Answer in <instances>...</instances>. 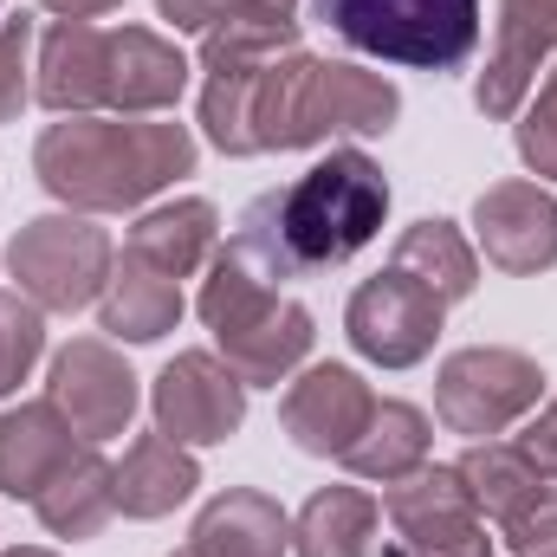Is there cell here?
Wrapping results in <instances>:
<instances>
[{
  "label": "cell",
  "mask_w": 557,
  "mask_h": 557,
  "mask_svg": "<svg viewBox=\"0 0 557 557\" xmlns=\"http://www.w3.org/2000/svg\"><path fill=\"white\" fill-rule=\"evenodd\" d=\"M389 267L409 273L416 285H428L441 305H460V298H473V285H480V253H473V240H467L454 221H441V214L403 227Z\"/></svg>",
  "instance_id": "cell-23"
},
{
  "label": "cell",
  "mask_w": 557,
  "mask_h": 557,
  "mask_svg": "<svg viewBox=\"0 0 557 557\" xmlns=\"http://www.w3.org/2000/svg\"><path fill=\"white\" fill-rule=\"evenodd\" d=\"M188 91V59L149 33V26H117L111 59H104V111L117 117H162Z\"/></svg>",
  "instance_id": "cell-15"
},
{
  "label": "cell",
  "mask_w": 557,
  "mask_h": 557,
  "mask_svg": "<svg viewBox=\"0 0 557 557\" xmlns=\"http://www.w3.org/2000/svg\"><path fill=\"white\" fill-rule=\"evenodd\" d=\"M557 59V0H499L493 52L473 85V104L486 117H519V104L539 85V65Z\"/></svg>",
  "instance_id": "cell-12"
},
{
  "label": "cell",
  "mask_w": 557,
  "mask_h": 557,
  "mask_svg": "<svg viewBox=\"0 0 557 557\" xmlns=\"http://www.w3.org/2000/svg\"><path fill=\"white\" fill-rule=\"evenodd\" d=\"M98 318L124 344H156L182 324V285L162 278L156 267H143L137 253H124L104 278V292H98Z\"/></svg>",
  "instance_id": "cell-21"
},
{
  "label": "cell",
  "mask_w": 557,
  "mask_h": 557,
  "mask_svg": "<svg viewBox=\"0 0 557 557\" xmlns=\"http://www.w3.org/2000/svg\"><path fill=\"white\" fill-rule=\"evenodd\" d=\"M52 20H98V13H117L124 0H39Z\"/></svg>",
  "instance_id": "cell-32"
},
{
  "label": "cell",
  "mask_w": 557,
  "mask_h": 557,
  "mask_svg": "<svg viewBox=\"0 0 557 557\" xmlns=\"http://www.w3.org/2000/svg\"><path fill=\"white\" fill-rule=\"evenodd\" d=\"M149 409H156V428L169 441H182V447H221L247 421V383H240V370L221 350H182L149 383Z\"/></svg>",
  "instance_id": "cell-7"
},
{
  "label": "cell",
  "mask_w": 557,
  "mask_h": 557,
  "mask_svg": "<svg viewBox=\"0 0 557 557\" xmlns=\"http://www.w3.org/2000/svg\"><path fill=\"white\" fill-rule=\"evenodd\" d=\"M253 7H273V13H292V0H253Z\"/></svg>",
  "instance_id": "cell-34"
},
{
  "label": "cell",
  "mask_w": 557,
  "mask_h": 557,
  "mask_svg": "<svg viewBox=\"0 0 557 557\" xmlns=\"http://www.w3.org/2000/svg\"><path fill=\"white\" fill-rule=\"evenodd\" d=\"M403 557H493L486 519L460 480V467H421L383 493Z\"/></svg>",
  "instance_id": "cell-8"
},
{
  "label": "cell",
  "mask_w": 557,
  "mask_h": 557,
  "mask_svg": "<svg viewBox=\"0 0 557 557\" xmlns=\"http://www.w3.org/2000/svg\"><path fill=\"white\" fill-rule=\"evenodd\" d=\"M539 396H545V370L525 350H506V344H467L434 376V409L467 441L506 434L512 421H525L539 409Z\"/></svg>",
  "instance_id": "cell-6"
},
{
  "label": "cell",
  "mask_w": 557,
  "mask_h": 557,
  "mask_svg": "<svg viewBox=\"0 0 557 557\" xmlns=\"http://www.w3.org/2000/svg\"><path fill=\"white\" fill-rule=\"evenodd\" d=\"M0 7H7V0H0Z\"/></svg>",
  "instance_id": "cell-36"
},
{
  "label": "cell",
  "mask_w": 557,
  "mask_h": 557,
  "mask_svg": "<svg viewBox=\"0 0 557 557\" xmlns=\"http://www.w3.org/2000/svg\"><path fill=\"white\" fill-rule=\"evenodd\" d=\"M499 539H506L519 557H557V486L552 480L499 525Z\"/></svg>",
  "instance_id": "cell-29"
},
{
  "label": "cell",
  "mask_w": 557,
  "mask_h": 557,
  "mask_svg": "<svg viewBox=\"0 0 557 557\" xmlns=\"http://www.w3.org/2000/svg\"><path fill=\"white\" fill-rule=\"evenodd\" d=\"M344 467L357 480H376V486H396V480L421 473L428 467V416L416 403H376L370 421H363V434L350 441Z\"/></svg>",
  "instance_id": "cell-24"
},
{
  "label": "cell",
  "mask_w": 557,
  "mask_h": 557,
  "mask_svg": "<svg viewBox=\"0 0 557 557\" xmlns=\"http://www.w3.org/2000/svg\"><path fill=\"white\" fill-rule=\"evenodd\" d=\"M318 20L344 46L409 72H460L480 46V0H318Z\"/></svg>",
  "instance_id": "cell-4"
},
{
  "label": "cell",
  "mask_w": 557,
  "mask_h": 557,
  "mask_svg": "<svg viewBox=\"0 0 557 557\" xmlns=\"http://www.w3.org/2000/svg\"><path fill=\"white\" fill-rule=\"evenodd\" d=\"M383 506L363 486H318L292 519V557H376Z\"/></svg>",
  "instance_id": "cell-22"
},
{
  "label": "cell",
  "mask_w": 557,
  "mask_h": 557,
  "mask_svg": "<svg viewBox=\"0 0 557 557\" xmlns=\"http://www.w3.org/2000/svg\"><path fill=\"white\" fill-rule=\"evenodd\" d=\"M460 480H467V493H473V506H480V519H493V525H506L545 480H539V467L519 454V447H506V441H473L467 454H460Z\"/></svg>",
  "instance_id": "cell-25"
},
{
  "label": "cell",
  "mask_w": 557,
  "mask_h": 557,
  "mask_svg": "<svg viewBox=\"0 0 557 557\" xmlns=\"http://www.w3.org/2000/svg\"><path fill=\"white\" fill-rule=\"evenodd\" d=\"M519 162L539 175V182H557V65L545 72V85H539V98L532 104H519Z\"/></svg>",
  "instance_id": "cell-28"
},
{
  "label": "cell",
  "mask_w": 557,
  "mask_h": 557,
  "mask_svg": "<svg viewBox=\"0 0 557 557\" xmlns=\"http://www.w3.org/2000/svg\"><path fill=\"white\" fill-rule=\"evenodd\" d=\"M480 253L512 278L552 273L557 267V195L545 182H493L473 201Z\"/></svg>",
  "instance_id": "cell-11"
},
{
  "label": "cell",
  "mask_w": 557,
  "mask_h": 557,
  "mask_svg": "<svg viewBox=\"0 0 557 557\" xmlns=\"http://www.w3.org/2000/svg\"><path fill=\"white\" fill-rule=\"evenodd\" d=\"M104 59H111V33H98L91 20H52L33 52V98L52 117L104 111Z\"/></svg>",
  "instance_id": "cell-14"
},
{
  "label": "cell",
  "mask_w": 557,
  "mask_h": 557,
  "mask_svg": "<svg viewBox=\"0 0 557 557\" xmlns=\"http://www.w3.org/2000/svg\"><path fill=\"white\" fill-rule=\"evenodd\" d=\"M46 357V311L26 292H0V396H13Z\"/></svg>",
  "instance_id": "cell-26"
},
{
  "label": "cell",
  "mask_w": 557,
  "mask_h": 557,
  "mask_svg": "<svg viewBox=\"0 0 557 557\" xmlns=\"http://www.w3.org/2000/svg\"><path fill=\"white\" fill-rule=\"evenodd\" d=\"M234 7H240V0H156V13H162L175 33H195V39H201L208 26H221Z\"/></svg>",
  "instance_id": "cell-31"
},
{
  "label": "cell",
  "mask_w": 557,
  "mask_h": 557,
  "mask_svg": "<svg viewBox=\"0 0 557 557\" xmlns=\"http://www.w3.org/2000/svg\"><path fill=\"white\" fill-rule=\"evenodd\" d=\"M201 486V467L182 441H169L162 428H149L131 441V454L117 460V512L124 519H162L175 512L188 493Z\"/></svg>",
  "instance_id": "cell-20"
},
{
  "label": "cell",
  "mask_w": 557,
  "mask_h": 557,
  "mask_svg": "<svg viewBox=\"0 0 557 557\" xmlns=\"http://www.w3.org/2000/svg\"><path fill=\"white\" fill-rule=\"evenodd\" d=\"M33 52H39L33 20L26 13L0 20V124H13L33 104Z\"/></svg>",
  "instance_id": "cell-27"
},
{
  "label": "cell",
  "mask_w": 557,
  "mask_h": 557,
  "mask_svg": "<svg viewBox=\"0 0 557 557\" xmlns=\"http://www.w3.org/2000/svg\"><path fill=\"white\" fill-rule=\"evenodd\" d=\"M201 324L214 331V350L240 370L247 389H278L305 357H311V311L298 298H285L273 278H260L234 247H221L208 260L201 298H195Z\"/></svg>",
  "instance_id": "cell-3"
},
{
  "label": "cell",
  "mask_w": 557,
  "mask_h": 557,
  "mask_svg": "<svg viewBox=\"0 0 557 557\" xmlns=\"http://www.w3.org/2000/svg\"><path fill=\"white\" fill-rule=\"evenodd\" d=\"M33 512H39V525H46L52 539H72V545L98 539V532L117 519V467L85 441V447L39 486Z\"/></svg>",
  "instance_id": "cell-19"
},
{
  "label": "cell",
  "mask_w": 557,
  "mask_h": 557,
  "mask_svg": "<svg viewBox=\"0 0 557 557\" xmlns=\"http://www.w3.org/2000/svg\"><path fill=\"white\" fill-rule=\"evenodd\" d=\"M0 557H59V552H46V545H13V552H0Z\"/></svg>",
  "instance_id": "cell-33"
},
{
  "label": "cell",
  "mask_w": 557,
  "mask_h": 557,
  "mask_svg": "<svg viewBox=\"0 0 557 557\" xmlns=\"http://www.w3.org/2000/svg\"><path fill=\"white\" fill-rule=\"evenodd\" d=\"M175 557H195V552H175Z\"/></svg>",
  "instance_id": "cell-35"
},
{
  "label": "cell",
  "mask_w": 557,
  "mask_h": 557,
  "mask_svg": "<svg viewBox=\"0 0 557 557\" xmlns=\"http://www.w3.org/2000/svg\"><path fill=\"white\" fill-rule=\"evenodd\" d=\"M124 253H137L143 267H156L162 278H195L208 273V260L221 253V214H214V201H201V195H182V201H162V208H149L137 227H131V247Z\"/></svg>",
  "instance_id": "cell-18"
},
{
  "label": "cell",
  "mask_w": 557,
  "mask_h": 557,
  "mask_svg": "<svg viewBox=\"0 0 557 557\" xmlns=\"http://www.w3.org/2000/svg\"><path fill=\"white\" fill-rule=\"evenodd\" d=\"M33 175L72 214H124L195 175V131L162 117H59L33 143Z\"/></svg>",
  "instance_id": "cell-2"
},
{
  "label": "cell",
  "mask_w": 557,
  "mask_h": 557,
  "mask_svg": "<svg viewBox=\"0 0 557 557\" xmlns=\"http://www.w3.org/2000/svg\"><path fill=\"white\" fill-rule=\"evenodd\" d=\"M46 396L52 409L72 421L78 441H117L131 416H137V370L104 344V337H72L59 357H52V376H46Z\"/></svg>",
  "instance_id": "cell-10"
},
{
  "label": "cell",
  "mask_w": 557,
  "mask_h": 557,
  "mask_svg": "<svg viewBox=\"0 0 557 557\" xmlns=\"http://www.w3.org/2000/svg\"><path fill=\"white\" fill-rule=\"evenodd\" d=\"M441 318H447V305L396 267L363 278L344 305V331H350L357 357H370L383 370H416L441 337Z\"/></svg>",
  "instance_id": "cell-9"
},
{
  "label": "cell",
  "mask_w": 557,
  "mask_h": 557,
  "mask_svg": "<svg viewBox=\"0 0 557 557\" xmlns=\"http://www.w3.org/2000/svg\"><path fill=\"white\" fill-rule=\"evenodd\" d=\"M383 221H389L383 162L370 149H331L298 182L260 195L240 214L227 247L260 278H311V273H331V267L357 260L383 234Z\"/></svg>",
  "instance_id": "cell-1"
},
{
  "label": "cell",
  "mask_w": 557,
  "mask_h": 557,
  "mask_svg": "<svg viewBox=\"0 0 557 557\" xmlns=\"http://www.w3.org/2000/svg\"><path fill=\"white\" fill-rule=\"evenodd\" d=\"M370 409H376V396H370V383H363L357 370H344V363H311V370L285 389L278 421H285V434H292L298 454L344 460L350 441L363 434Z\"/></svg>",
  "instance_id": "cell-13"
},
{
  "label": "cell",
  "mask_w": 557,
  "mask_h": 557,
  "mask_svg": "<svg viewBox=\"0 0 557 557\" xmlns=\"http://www.w3.org/2000/svg\"><path fill=\"white\" fill-rule=\"evenodd\" d=\"M188 552L195 557H285L292 552V519L278 512L273 493H260V486H227V493H214V499L195 512Z\"/></svg>",
  "instance_id": "cell-16"
},
{
  "label": "cell",
  "mask_w": 557,
  "mask_h": 557,
  "mask_svg": "<svg viewBox=\"0 0 557 557\" xmlns=\"http://www.w3.org/2000/svg\"><path fill=\"white\" fill-rule=\"evenodd\" d=\"M7 267L20 278V292L39 305V311H85L98 305L104 278L117 267L111 253V234L91 221V214H39L13 234L7 247Z\"/></svg>",
  "instance_id": "cell-5"
},
{
  "label": "cell",
  "mask_w": 557,
  "mask_h": 557,
  "mask_svg": "<svg viewBox=\"0 0 557 557\" xmlns=\"http://www.w3.org/2000/svg\"><path fill=\"white\" fill-rule=\"evenodd\" d=\"M78 447H85V441L72 434V421L52 409V396L7 409V416H0V493L33 506L39 486H46Z\"/></svg>",
  "instance_id": "cell-17"
},
{
  "label": "cell",
  "mask_w": 557,
  "mask_h": 557,
  "mask_svg": "<svg viewBox=\"0 0 557 557\" xmlns=\"http://www.w3.org/2000/svg\"><path fill=\"white\" fill-rule=\"evenodd\" d=\"M532 467H539V480H552L557 486V403H545V409H532V421H525V434L512 441Z\"/></svg>",
  "instance_id": "cell-30"
}]
</instances>
